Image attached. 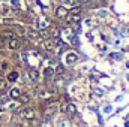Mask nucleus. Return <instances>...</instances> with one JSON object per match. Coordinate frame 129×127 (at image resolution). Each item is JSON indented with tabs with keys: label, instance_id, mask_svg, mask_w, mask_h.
<instances>
[{
	"label": "nucleus",
	"instance_id": "10",
	"mask_svg": "<svg viewBox=\"0 0 129 127\" xmlns=\"http://www.w3.org/2000/svg\"><path fill=\"white\" fill-rule=\"evenodd\" d=\"M9 94H11L12 99H18V96L21 94V90H20L18 87H15V88H12V90H11V93H9Z\"/></svg>",
	"mask_w": 129,
	"mask_h": 127
},
{
	"label": "nucleus",
	"instance_id": "12",
	"mask_svg": "<svg viewBox=\"0 0 129 127\" xmlns=\"http://www.w3.org/2000/svg\"><path fill=\"white\" fill-rule=\"evenodd\" d=\"M18 99H20V102H21V103H27V102L30 100V96L24 93V94H20V96H18Z\"/></svg>",
	"mask_w": 129,
	"mask_h": 127
},
{
	"label": "nucleus",
	"instance_id": "5",
	"mask_svg": "<svg viewBox=\"0 0 129 127\" xmlns=\"http://www.w3.org/2000/svg\"><path fill=\"white\" fill-rule=\"evenodd\" d=\"M27 36H29L32 40H39V39H41V33H38L36 30H32V29L27 32Z\"/></svg>",
	"mask_w": 129,
	"mask_h": 127
},
{
	"label": "nucleus",
	"instance_id": "20",
	"mask_svg": "<svg viewBox=\"0 0 129 127\" xmlns=\"http://www.w3.org/2000/svg\"><path fill=\"white\" fill-rule=\"evenodd\" d=\"M8 66H9V64L6 63V61H3V63H2V69H3V70H6V69H8Z\"/></svg>",
	"mask_w": 129,
	"mask_h": 127
},
{
	"label": "nucleus",
	"instance_id": "17",
	"mask_svg": "<svg viewBox=\"0 0 129 127\" xmlns=\"http://www.w3.org/2000/svg\"><path fill=\"white\" fill-rule=\"evenodd\" d=\"M68 21H69V23H75V21H80V15H71V17L68 18Z\"/></svg>",
	"mask_w": 129,
	"mask_h": 127
},
{
	"label": "nucleus",
	"instance_id": "4",
	"mask_svg": "<svg viewBox=\"0 0 129 127\" xmlns=\"http://www.w3.org/2000/svg\"><path fill=\"white\" fill-rule=\"evenodd\" d=\"M68 12H69V11H68L64 6H59V8L56 9V15H57L59 18H64V17L68 15Z\"/></svg>",
	"mask_w": 129,
	"mask_h": 127
},
{
	"label": "nucleus",
	"instance_id": "15",
	"mask_svg": "<svg viewBox=\"0 0 129 127\" xmlns=\"http://www.w3.org/2000/svg\"><path fill=\"white\" fill-rule=\"evenodd\" d=\"M50 34H51V37H59V30L56 27H51L50 29Z\"/></svg>",
	"mask_w": 129,
	"mask_h": 127
},
{
	"label": "nucleus",
	"instance_id": "1",
	"mask_svg": "<svg viewBox=\"0 0 129 127\" xmlns=\"http://www.w3.org/2000/svg\"><path fill=\"white\" fill-rule=\"evenodd\" d=\"M21 117L24 120L32 121V120H35V111H33L32 108H24V109H21Z\"/></svg>",
	"mask_w": 129,
	"mask_h": 127
},
{
	"label": "nucleus",
	"instance_id": "7",
	"mask_svg": "<svg viewBox=\"0 0 129 127\" xmlns=\"http://www.w3.org/2000/svg\"><path fill=\"white\" fill-rule=\"evenodd\" d=\"M63 3H64L63 6H68V8H77V6H80L78 0H64Z\"/></svg>",
	"mask_w": 129,
	"mask_h": 127
},
{
	"label": "nucleus",
	"instance_id": "9",
	"mask_svg": "<svg viewBox=\"0 0 129 127\" xmlns=\"http://www.w3.org/2000/svg\"><path fill=\"white\" fill-rule=\"evenodd\" d=\"M75 61H77V55H75L74 52H71V54L66 55V63L68 64H74Z\"/></svg>",
	"mask_w": 129,
	"mask_h": 127
},
{
	"label": "nucleus",
	"instance_id": "23",
	"mask_svg": "<svg viewBox=\"0 0 129 127\" xmlns=\"http://www.w3.org/2000/svg\"><path fill=\"white\" fill-rule=\"evenodd\" d=\"M14 127H24V126H23V124H20V123H17V124H15Z\"/></svg>",
	"mask_w": 129,
	"mask_h": 127
},
{
	"label": "nucleus",
	"instance_id": "8",
	"mask_svg": "<svg viewBox=\"0 0 129 127\" xmlns=\"http://www.w3.org/2000/svg\"><path fill=\"white\" fill-rule=\"evenodd\" d=\"M29 76H30V79H32V81H35V82H36V81L39 79V72H38L36 69H30Z\"/></svg>",
	"mask_w": 129,
	"mask_h": 127
},
{
	"label": "nucleus",
	"instance_id": "24",
	"mask_svg": "<svg viewBox=\"0 0 129 127\" xmlns=\"http://www.w3.org/2000/svg\"><path fill=\"white\" fill-rule=\"evenodd\" d=\"M3 2H5V0H3Z\"/></svg>",
	"mask_w": 129,
	"mask_h": 127
},
{
	"label": "nucleus",
	"instance_id": "19",
	"mask_svg": "<svg viewBox=\"0 0 129 127\" xmlns=\"http://www.w3.org/2000/svg\"><path fill=\"white\" fill-rule=\"evenodd\" d=\"M2 21H3L5 24H12V23H14V20H12V18H3Z\"/></svg>",
	"mask_w": 129,
	"mask_h": 127
},
{
	"label": "nucleus",
	"instance_id": "18",
	"mask_svg": "<svg viewBox=\"0 0 129 127\" xmlns=\"http://www.w3.org/2000/svg\"><path fill=\"white\" fill-rule=\"evenodd\" d=\"M6 87H8V82L5 79H0V90H6Z\"/></svg>",
	"mask_w": 129,
	"mask_h": 127
},
{
	"label": "nucleus",
	"instance_id": "6",
	"mask_svg": "<svg viewBox=\"0 0 129 127\" xmlns=\"http://www.w3.org/2000/svg\"><path fill=\"white\" fill-rule=\"evenodd\" d=\"M54 42H53V39H47L45 42H44V48L47 49V51H53L54 49Z\"/></svg>",
	"mask_w": 129,
	"mask_h": 127
},
{
	"label": "nucleus",
	"instance_id": "14",
	"mask_svg": "<svg viewBox=\"0 0 129 127\" xmlns=\"http://www.w3.org/2000/svg\"><path fill=\"white\" fill-rule=\"evenodd\" d=\"M44 75H45V76H51V75H54V69H53V67H47V69L44 70Z\"/></svg>",
	"mask_w": 129,
	"mask_h": 127
},
{
	"label": "nucleus",
	"instance_id": "3",
	"mask_svg": "<svg viewBox=\"0 0 129 127\" xmlns=\"http://www.w3.org/2000/svg\"><path fill=\"white\" fill-rule=\"evenodd\" d=\"M38 97H39V99L47 100V99L53 97V91H50V90H47V88H41V90H39V93H38Z\"/></svg>",
	"mask_w": 129,
	"mask_h": 127
},
{
	"label": "nucleus",
	"instance_id": "2",
	"mask_svg": "<svg viewBox=\"0 0 129 127\" xmlns=\"http://www.w3.org/2000/svg\"><path fill=\"white\" fill-rule=\"evenodd\" d=\"M8 46H9V49L15 51V49H18V48H21V40H20L18 37H12V39H9Z\"/></svg>",
	"mask_w": 129,
	"mask_h": 127
},
{
	"label": "nucleus",
	"instance_id": "11",
	"mask_svg": "<svg viewBox=\"0 0 129 127\" xmlns=\"http://www.w3.org/2000/svg\"><path fill=\"white\" fill-rule=\"evenodd\" d=\"M18 72H11L9 75H8V81H11V82H15L17 79H18Z\"/></svg>",
	"mask_w": 129,
	"mask_h": 127
},
{
	"label": "nucleus",
	"instance_id": "22",
	"mask_svg": "<svg viewBox=\"0 0 129 127\" xmlns=\"http://www.w3.org/2000/svg\"><path fill=\"white\" fill-rule=\"evenodd\" d=\"M3 39H5V37H3V36H0V46H3V43H5V40H3Z\"/></svg>",
	"mask_w": 129,
	"mask_h": 127
},
{
	"label": "nucleus",
	"instance_id": "16",
	"mask_svg": "<svg viewBox=\"0 0 129 127\" xmlns=\"http://www.w3.org/2000/svg\"><path fill=\"white\" fill-rule=\"evenodd\" d=\"M3 37H6V39H12V37H15L14 36V33L11 32V30H6V32H3V34H2Z\"/></svg>",
	"mask_w": 129,
	"mask_h": 127
},
{
	"label": "nucleus",
	"instance_id": "13",
	"mask_svg": "<svg viewBox=\"0 0 129 127\" xmlns=\"http://www.w3.org/2000/svg\"><path fill=\"white\" fill-rule=\"evenodd\" d=\"M75 106L74 105H66V108H64V112H68V114H75Z\"/></svg>",
	"mask_w": 129,
	"mask_h": 127
},
{
	"label": "nucleus",
	"instance_id": "21",
	"mask_svg": "<svg viewBox=\"0 0 129 127\" xmlns=\"http://www.w3.org/2000/svg\"><path fill=\"white\" fill-rule=\"evenodd\" d=\"M11 2H12V5H14V6H17V8L20 6V2H18V0H11Z\"/></svg>",
	"mask_w": 129,
	"mask_h": 127
}]
</instances>
